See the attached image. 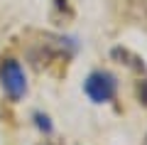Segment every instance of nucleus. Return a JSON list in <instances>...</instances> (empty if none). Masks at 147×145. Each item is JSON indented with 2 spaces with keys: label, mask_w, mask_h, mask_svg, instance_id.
<instances>
[{
  "label": "nucleus",
  "mask_w": 147,
  "mask_h": 145,
  "mask_svg": "<svg viewBox=\"0 0 147 145\" xmlns=\"http://www.w3.org/2000/svg\"><path fill=\"white\" fill-rule=\"evenodd\" d=\"M135 96H137V101H140V106H147V76H137Z\"/></svg>",
  "instance_id": "5"
},
{
  "label": "nucleus",
  "mask_w": 147,
  "mask_h": 145,
  "mask_svg": "<svg viewBox=\"0 0 147 145\" xmlns=\"http://www.w3.org/2000/svg\"><path fill=\"white\" fill-rule=\"evenodd\" d=\"M84 93L93 103H110L118 93V79L115 74L105 71V69H96L84 79Z\"/></svg>",
  "instance_id": "1"
},
{
  "label": "nucleus",
  "mask_w": 147,
  "mask_h": 145,
  "mask_svg": "<svg viewBox=\"0 0 147 145\" xmlns=\"http://www.w3.org/2000/svg\"><path fill=\"white\" fill-rule=\"evenodd\" d=\"M34 125H37V130L39 133H44V135H52V130H54V125H52V118H49L47 113H42V111H37L34 116Z\"/></svg>",
  "instance_id": "4"
},
{
  "label": "nucleus",
  "mask_w": 147,
  "mask_h": 145,
  "mask_svg": "<svg viewBox=\"0 0 147 145\" xmlns=\"http://www.w3.org/2000/svg\"><path fill=\"white\" fill-rule=\"evenodd\" d=\"M39 145H49V143H39Z\"/></svg>",
  "instance_id": "7"
},
{
  "label": "nucleus",
  "mask_w": 147,
  "mask_h": 145,
  "mask_svg": "<svg viewBox=\"0 0 147 145\" xmlns=\"http://www.w3.org/2000/svg\"><path fill=\"white\" fill-rule=\"evenodd\" d=\"M142 145H147V135H145V143H142Z\"/></svg>",
  "instance_id": "6"
},
{
  "label": "nucleus",
  "mask_w": 147,
  "mask_h": 145,
  "mask_svg": "<svg viewBox=\"0 0 147 145\" xmlns=\"http://www.w3.org/2000/svg\"><path fill=\"white\" fill-rule=\"evenodd\" d=\"M0 84L10 101H22L27 93V76L17 59H5L0 64Z\"/></svg>",
  "instance_id": "2"
},
{
  "label": "nucleus",
  "mask_w": 147,
  "mask_h": 145,
  "mask_svg": "<svg viewBox=\"0 0 147 145\" xmlns=\"http://www.w3.org/2000/svg\"><path fill=\"white\" fill-rule=\"evenodd\" d=\"M110 57L118 59L120 64H125L127 69H132L137 76H147V64H145V59H142L140 54L130 52L125 47H113V49H110Z\"/></svg>",
  "instance_id": "3"
}]
</instances>
